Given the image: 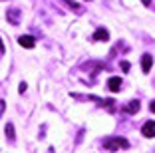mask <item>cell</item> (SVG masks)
<instances>
[{"instance_id":"8fae6325","label":"cell","mask_w":155,"mask_h":153,"mask_svg":"<svg viewBox=\"0 0 155 153\" xmlns=\"http://www.w3.org/2000/svg\"><path fill=\"white\" fill-rule=\"evenodd\" d=\"M4 108H6V104L0 99V117H2V113H4Z\"/></svg>"},{"instance_id":"6da1fadb","label":"cell","mask_w":155,"mask_h":153,"mask_svg":"<svg viewBox=\"0 0 155 153\" xmlns=\"http://www.w3.org/2000/svg\"><path fill=\"white\" fill-rule=\"evenodd\" d=\"M104 147L107 149V151H117V149H127L129 143H127V139H123V137H105Z\"/></svg>"},{"instance_id":"7a4b0ae2","label":"cell","mask_w":155,"mask_h":153,"mask_svg":"<svg viewBox=\"0 0 155 153\" xmlns=\"http://www.w3.org/2000/svg\"><path fill=\"white\" fill-rule=\"evenodd\" d=\"M6 20H8L12 26H18L20 20H22V10H18V8L8 10V12H6Z\"/></svg>"},{"instance_id":"7c38bea8","label":"cell","mask_w":155,"mask_h":153,"mask_svg":"<svg viewBox=\"0 0 155 153\" xmlns=\"http://www.w3.org/2000/svg\"><path fill=\"white\" fill-rule=\"evenodd\" d=\"M121 70H123V72H127V70H129V64L127 62H121Z\"/></svg>"},{"instance_id":"4fadbf2b","label":"cell","mask_w":155,"mask_h":153,"mask_svg":"<svg viewBox=\"0 0 155 153\" xmlns=\"http://www.w3.org/2000/svg\"><path fill=\"white\" fill-rule=\"evenodd\" d=\"M24 91H26V81H22V84H20V94H24Z\"/></svg>"},{"instance_id":"5bb4252c","label":"cell","mask_w":155,"mask_h":153,"mask_svg":"<svg viewBox=\"0 0 155 153\" xmlns=\"http://www.w3.org/2000/svg\"><path fill=\"white\" fill-rule=\"evenodd\" d=\"M6 50H4V42H2V38H0V54H4Z\"/></svg>"},{"instance_id":"9a60e30c","label":"cell","mask_w":155,"mask_h":153,"mask_svg":"<svg viewBox=\"0 0 155 153\" xmlns=\"http://www.w3.org/2000/svg\"><path fill=\"white\" fill-rule=\"evenodd\" d=\"M141 2H143L145 6H151V0H141Z\"/></svg>"},{"instance_id":"8992f818","label":"cell","mask_w":155,"mask_h":153,"mask_svg":"<svg viewBox=\"0 0 155 153\" xmlns=\"http://www.w3.org/2000/svg\"><path fill=\"white\" fill-rule=\"evenodd\" d=\"M151 68H153V56H151V54H143V58H141V70L145 74H149Z\"/></svg>"},{"instance_id":"5b68a950","label":"cell","mask_w":155,"mask_h":153,"mask_svg":"<svg viewBox=\"0 0 155 153\" xmlns=\"http://www.w3.org/2000/svg\"><path fill=\"white\" fill-rule=\"evenodd\" d=\"M18 44L22 46V48H26V50H32L34 46H36V38H34V36H28V34H26V36H20L18 38Z\"/></svg>"},{"instance_id":"277c9868","label":"cell","mask_w":155,"mask_h":153,"mask_svg":"<svg viewBox=\"0 0 155 153\" xmlns=\"http://www.w3.org/2000/svg\"><path fill=\"white\" fill-rule=\"evenodd\" d=\"M91 40H94V42H107V40H110V32L105 30V28H97V30L94 32Z\"/></svg>"},{"instance_id":"9c48e42d","label":"cell","mask_w":155,"mask_h":153,"mask_svg":"<svg viewBox=\"0 0 155 153\" xmlns=\"http://www.w3.org/2000/svg\"><path fill=\"white\" fill-rule=\"evenodd\" d=\"M6 137L10 139V143H14V139H16V135H14V125H12V123H6Z\"/></svg>"},{"instance_id":"3957f363","label":"cell","mask_w":155,"mask_h":153,"mask_svg":"<svg viewBox=\"0 0 155 153\" xmlns=\"http://www.w3.org/2000/svg\"><path fill=\"white\" fill-rule=\"evenodd\" d=\"M141 133H143V137H147V139H153L155 137V121H145L143 123Z\"/></svg>"},{"instance_id":"30bf717a","label":"cell","mask_w":155,"mask_h":153,"mask_svg":"<svg viewBox=\"0 0 155 153\" xmlns=\"http://www.w3.org/2000/svg\"><path fill=\"white\" fill-rule=\"evenodd\" d=\"M66 4H70V6H72L74 10H80V6H78L76 2H72V0H66Z\"/></svg>"},{"instance_id":"52a82bcc","label":"cell","mask_w":155,"mask_h":153,"mask_svg":"<svg viewBox=\"0 0 155 153\" xmlns=\"http://www.w3.org/2000/svg\"><path fill=\"white\" fill-rule=\"evenodd\" d=\"M119 88H121V78H110L107 80V90L110 91H119Z\"/></svg>"},{"instance_id":"ba28073f","label":"cell","mask_w":155,"mask_h":153,"mask_svg":"<svg viewBox=\"0 0 155 153\" xmlns=\"http://www.w3.org/2000/svg\"><path fill=\"white\" fill-rule=\"evenodd\" d=\"M123 111H127V113H137V111H139V101H137V99L129 101V104L123 108Z\"/></svg>"}]
</instances>
